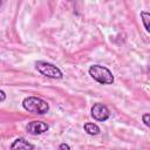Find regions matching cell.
<instances>
[{"label":"cell","mask_w":150,"mask_h":150,"mask_svg":"<svg viewBox=\"0 0 150 150\" xmlns=\"http://www.w3.org/2000/svg\"><path fill=\"white\" fill-rule=\"evenodd\" d=\"M22 107L28 112H33V114H38V115H43V114L48 112V110H49V104L45 100H42L40 97H35V96L26 97L22 101Z\"/></svg>","instance_id":"cell-1"},{"label":"cell","mask_w":150,"mask_h":150,"mask_svg":"<svg viewBox=\"0 0 150 150\" xmlns=\"http://www.w3.org/2000/svg\"><path fill=\"white\" fill-rule=\"evenodd\" d=\"M89 75L101 84H112L114 83V75L112 73L103 66L94 64L89 68Z\"/></svg>","instance_id":"cell-2"},{"label":"cell","mask_w":150,"mask_h":150,"mask_svg":"<svg viewBox=\"0 0 150 150\" xmlns=\"http://www.w3.org/2000/svg\"><path fill=\"white\" fill-rule=\"evenodd\" d=\"M35 68L38 69V71L50 79H62V71L54 64L49 63V62H45V61H38L35 63Z\"/></svg>","instance_id":"cell-3"},{"label":"cell","mask_w":150,"mask_h":150,"mask_svg":"<svg viewBox=\"0 0 150 150\" xmlns=\"http://www.w3.org/2000/svg\"><path fill=\"white\" fill-rule=\"evenodd\" d=\"M91 116L96 121L104 122V121H107L110 117V111H109V109L104 104H102V103H95L91 107Z\"/></svg>","instance_id":"cell-4"},{"label":"cell","mask_w":150,"mask_h":150,"mask_svg":"<svg viewBox=\"0 0 150 150\" xmlns=\"http://www.w3.org/2000/svg\"><path fill=\"white\" fill-rule=\"evenodd\" d=\"M49 129L48 124L41 121H32L27 124V131L32 135H40L46 132Z\"/></svg>","instance_id":"cell-5"},{"label":"cell","mask_w":150,"mask_h":150,"mask_svg":"<svg viewBox=\"0 0 150 150\" xmlns=\"http://www.w3.org/2000/svg\"><path fill=\"white\" fill-rule=\"evenodd\" d=\"M35 146L30 143H28V141H26L25 138L20 137V138H16L13 144L11 145V149H34Z\"/></svg>","instance_id":"cell-6"},{"label":"cell","mask_w":150,"mask_h":150,"mask_svg":"<svg viewBox=\"0 0 150 150\" xmlns=\"http://www.w3.org/2000/svg\"><path fill=\"white\" fill-rule=\"evenodd\" d=\"M83 129H84V131L87 134L93 135V136L100 134V127L97 124H95V123H86L83 125Z\"/></svg>","instance_id":"cell-7"},{"label":"cell","mask_w":150,"mask_h":150,"mask_svg":"<svg viewBox=\"0 0 150 150\" xmlns=\"http://www.w3.org/2000/svg\"><path fill=\"white\" fill-rule=\"evenodd\" d=\"M141 19H142V21H143V25H144V28H145V30H146V32H149V30H150V28H149V20H150V14H149L148 12L143 11V12H141Z\"/></svg>","instance_id":"cell-8"},{"label":"cell","mask_w":150,"mask_h":150,"mask_svg":"<svg viewBox=\"0 0 150 150\" xmlns=\"http://www.w3.org/2000/svg\"><path fill=\"white\" fill-rule=\"evenodd\" d=\"M142 120H143V122H144V124L146 125V127H149L150 125V115L149 114H144L143 116H142Z\"/></svg>","instance_id":"cell-9"},{"label":"cell","mask_w":150,"mask_h":150,"mask_svg":"<svg viewBox=\"0 0 150 150\" xmlns=\"http://www.w3.org/2000/svg\"><path fill=\"white\" fill-rule=\"evenodd\" d=\"M5 100H6V94H5L4 90L0 89V102H4Z\"/></svg>","instance_id":"cell-10"},{"label":"cell","mask_w":150,"mask_h":150,"mask_svg":"<svg viewBox=\"0 0 150 150\" xmlns=\"http://www.w3.org/2000/svg\"><path fill=\"white\" fill-rule=\"evenodd\" d=\"M59 149H67V150H69V149H70V146H69L68 144H66V143H63V144H61V145L59 146Z\"/></svg>","instance_id":"cell-11"},{"label":"cell","mask_w":150,"mask_h":150,"mask_svg":"<svg viewBox=\"0 0 150 150\" xmlns=\"http://www.w3.org/2000/svg\"><path fill=\"white\" fill-rule=\"evenodd\" d=\"M0 5H1V0H0Z\"/></svg>","instance_id":"cell-12"}]
</instances>
